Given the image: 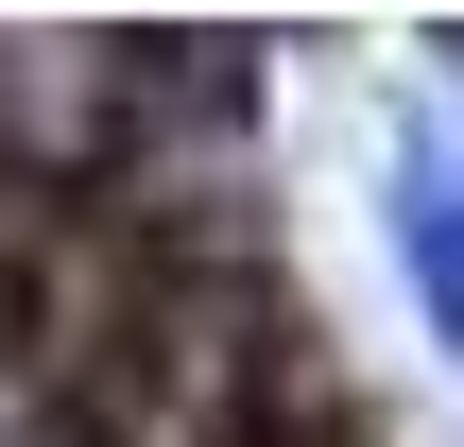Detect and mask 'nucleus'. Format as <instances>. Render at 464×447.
Instances as JSON below:
<instances>
[{
	"label": "nucleus",
	"mask_w": 464,
	"mask_h": 447,
	"mask_svg": "<svg viewBox=\"0 0 464 447\" xmlns=\"http://www.w3.org/2000/svg\"><path fill=\"white\" fill-rule=\"evenodd\" d=\"M0 172H69L52 121H34V52H0Z\"/></svg>",
	"instance_id": "obj_2"
},
{
	"label": "nucleus",
	"mask_w": 464,
	"mask_h": 447,
	"mask_svg": "<svg viewBox=\"0 0 464 447\" xmlns=\"http://www.w3.org/2000/svg\"><path fill=\"white\" fill-rule=\"evenodd\" d=\"M413 276H430V310L464 345V172H413Z\"/></svg>",
	"instance_id": "obj_1"
}]
</instances>
